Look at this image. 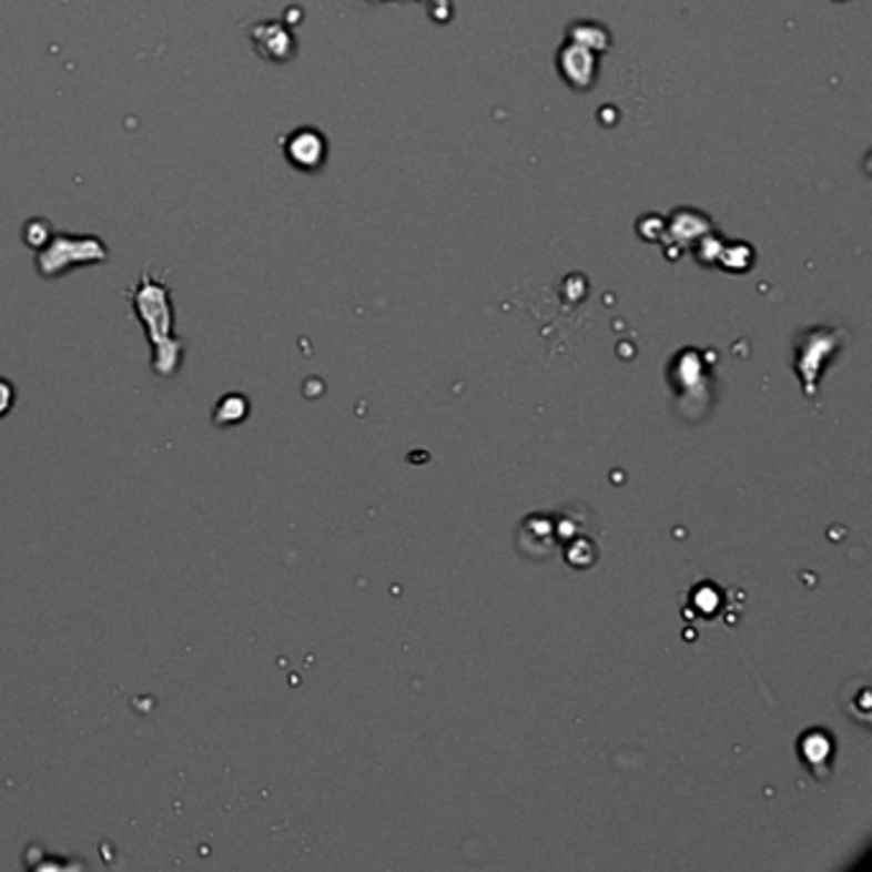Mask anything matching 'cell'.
<instances>
[{"mask_svg": "<svg viewBox=\"0 0 872 872\" xmlns=\"http://www.w3.org/2000/svg\"><path fill=\"white\" fill-rule=\"evenodd\" d=\"M131 305L154 348V362H151L154 372L159 376H174L182 364V343L174 335V310L166 284L144 274L131 292Z\"/></svg>", "mask_w": 872, "mask_h": 872, "instance_id": "obj_1", "label": "cell"}, {"mask_svg": "<svg viewBox=\"0 0 872 872\" xmlns=\"http://www.w3.org/2000/svg\"><path fill=\"white\" fill-rule=\"evenodd\" d=\"M108 258V246L98 236H72V233H54L44 249L37 251V272L44 280H57L78 266L103 264Z\"/></svg>", "mask_w": 872, "mask_h": 872, "instance_id": "obj_2", "label": "cell"}, {"mask_svg": "<svg viewBox=\"0 0 872 872\" xmlns=\"http://www.w3.org/2000/svg\"><path fill=\"white\" fill-rule=\"evenodd\" d=\"M251 44H254L256 54L266 62L284 64L295 57V37L287 27H282L280 21H262L251 29Z\"/></svg>", "mask_w": 872, "mask_h": 872, "instance_id": "obj_3", "label": "cell"}, {"mask_svg": "<svg viewBox=\"0 0 872 872\" xmlns=\"http://www.w3.org/2000/svg\"><path fill=\"white\" fill-rule=\"evenodd\" d=\"M284 156H287V162L295 170H321V164L325 162V139L315 129L292 131L287 141H284Z\"/></svg>", "mask_w": 872, "mask_h": 872, "instance_id": "obj_4", "label": "cell"}, {"mask_svg": "<svg viewBox=\"0 0 872 872\" xmlns=\"http://www.w3.org/2000/svg\"><path fill=\"white\" fill-rule=\"evenodd\" d=\"M246 415H249V399L241 397V394H225L213 409V423L217 427L239 425Z\"/></svg>", "mask_w": 872, "mask_h": 872, "instance_id": "obj_5", "label": "cell"}, {"mask_svg": "<svg viewBox=\"0 0 872 872\" xmlns=\"http://www.w3.org/2000/svg\"><path fill=\"white\" fill-rule=\"evenodd\" d=\"M21 236H23V241H27V246H31L33 251L44 249L47 243H49V239L54 236L52 223L44 221V217H31V221L23 223Z\"/></svg>", "mask_w": 872, "mask_h": 872, "instance_id": "obj_6", "label": "cell"}, {"mask_svg": "<svg viewBox=\"0 0 872 872\" xmlns=\"http://www.w3.org/2000/svg\"><path fill=\"white\" fill-rule=\"evenodd\" d=\"M13 402H16V389H13V384L8 382V379H3V376H0V417H6L8 413H11V409H13Z\"/></svg>", "mask_w": 872, "mask_h": 872, "instance_id": "obj_7", "label": "cell"}]
</instances>
